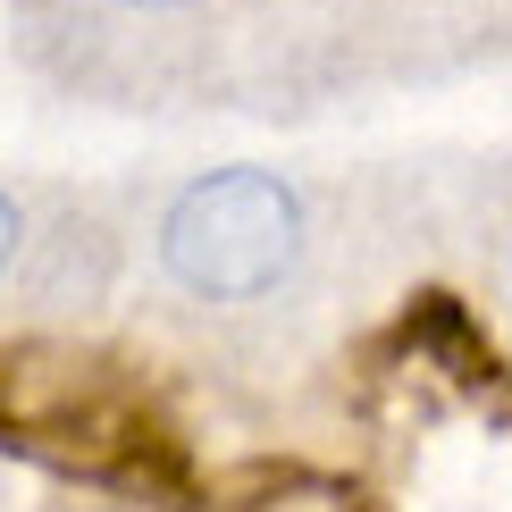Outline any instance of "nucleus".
Instances as JSON below:
<instances>
[{
    "label": "nucleus",
    "instance_id": "obj_1",
    "mask_svg": "<svg viewBox=\"0 0 512 512\" xmlns=\"http://www.w3.org/2000/svg\"><path fill=\"white\" fill-rule=\"evenodd\" d=\"M294 252H303V202L269 168H219L185 185L160 227V261L177 269V286L219 294V303L269 294L294 269Z\"/></svg>",
    "mask_w": 512,
    "mask_h": 512
},
{
    "label": "nucleus",
    "instance_id": "obj_2",
    "mask_svg": "<svg viewBox=\"0 0 512 512\" xmlns=\"http://www.w3.org/2000/svg\"><path fill=\"white\" fill-rule=\"evenodd\" d=\"M9 252H17V202L0 194V269H9Z\"/></svg>",
    "mask_w": 512,
    "mask_h": 512
},
{
    "label": "nucleus",
    "instance_id": "obj_3",
    "mask_svg": "<svg viewBox=\"0 0 512 512\" xmlns=\"http://www.w3.org/2000/svg\"><path fill=\"white\" fill-rule=\"evenodd\" d=\"M135 9H177V0H135Z\"/></svg>",
    "mask_w": 512,
    "mask_h": 512
}]
</instances>
